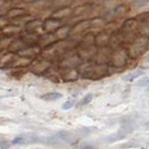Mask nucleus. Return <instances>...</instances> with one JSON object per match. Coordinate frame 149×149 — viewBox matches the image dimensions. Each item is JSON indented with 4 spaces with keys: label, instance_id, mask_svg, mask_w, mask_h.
I'll use <instances>...</instances> for the list:
<instances>
[{
    "label": "nucleus",
    "instance_id": "nucleus-1",
    "mask_svg": "<svg viewBox=\"0 0 149 149\" xmlns=\"http://www.w3.org/2000/svg\"><path fill=\"white\" fill-rule=\"evenodd\" d=\"M78 72L83 78L91 79V80L100 79L110 73L109 68L107 67L106 64H101L97 63L81 64L80 66H78Z\"/></svg>",
    "mask_w": 149,
    "mask_h": 149
},
{
    "label": "nucleus",
    "instance_id": "nucleus-2",
    "mask_svg": "<svg viewBox=\"0 0 149 149\" xmlns=\"http://www.w3.org/2000/svg\"><path fill=\"white\" fill-rule=\"evenodd\" d=\"M72 41H68L65 39H60V41L56 40L52 44L44 48V49L41 51L42 58H45L47 60H50L53 58L59 59L63 54L72 49Z\"/></svg>",
    "mask_w": 149,
    "mask_h": 149
},
{
    "label": "nucleus",
    "instance_id": "nucleus-3",
    "mask_svg": "<svg viewBox=\"0 0 149 149\" xmlns=\"http://www.w3.org/2000/svg\"><path fill=\"white\" fill-rule=\"evenodd\" d=\"M98 48L95 44V36L92 34H86L81 37V41L77 45V52L81 59L90 60L94 57Z\"/></svg>",
    "mask_w": 149,
    "mask_h": 149
},
{
    "label": "nucleus",
    "instance_id": "nucleus-4",
    "mask_svg": "<svg viewBox=\"0 0 149 149\" xmlns=\"http://www.w3.org/2000/svg\"><path fill=\"white\" fill-rule=\"evenodd\" d=\"M118 34L119 36L121 43H123V42L132 43L137 37V34H139L138 22L136 18L129 19V20L126 21L120 29L118 30Z\"/></svg>",
    "mask_w": 149,
    "mask_h": 149
},
{
    "label": "nucleus",
    "instance_id": "nucleus-5",
    "mask_svg": "<svg viewBox=\"0 0 149 149\" xmlns=\"http://www.w3.org/2000/svg\"><path fill=\"white\" fill-rule=\"evenodd\" d=\"M149 50V37L140 36H137L128 49L130 58L138 59Z\"/></svg>",
    "mask_w": 149,
    "mask_h": 149
},
{
    "label": "nucleus",
    "instance_id": "nucleus-6",
    "mask_svg": "<svg viewBox=\"0 0 149 149\" xmlns=\"http://www.w3.org/2000/svg\"><path fill=\"white\" fill-rule=\"evenodd\" d=\"M58 65L62 69H70L82 64V59L79 56L77 49H69L58 59Z\"/></svg>",
    "mask_w": 149,
    "mask_h": 149
},
{
    "label": "nucleus",
    "instance_id": "nucleus-7",
    "mask_svg": "<svg viewBox=\"0 0 149 149\" xmlns=\"http://www.w3.org/2000/svg\"><path fill=\"white\" fill-rule=\"evenodd\" d=\"M128 58H130L128 49L119 46L113 49L110 60V64L113 67L124 66L128 63Z\"/></svg>",
    "mask_w": 149,
    "mask_h": 149
},
{
    "label": "nucleus",
    "instance_id": "nucleus-8",
    "mask_svg": "<svg viewBox=\"0 0 149 149\" xmlns=\"http://www.w3.org/2000/svg\"><path fill=\"white\" fill-rule=\"evenodd\" d=\"M129 11V6L126 4H118L107 12L104 18L108 22H116L122 19Z\"/></svg>",
    "mask_w": 149,
    "mask_h": 149
},
{
    "label": "nucleus",
    "instance_id": "nucleus-9",
    "mask_svg": "<svg viewBox=\"0 0 149 149\" xmlns=\"http://www.w3.org/2000/svg\"><path fill=\"white\" fill-rule=\"evenodd\" d=\"M112 52H113V49L110 46L99 47L94 57L92 58L93 62L101 64H106L107 63H110Z\"/></svg>",
    "mask_w": 149,
    "mask_h": 149
},
{
    "label": "nucleus",
    "instance_id": "nucleus-10",
    "mask_svg": "<svg viewBox=\"0 0 149 149\" xmlns=\"http://www.w3.org/2000/svg\"><path fill=\"white\" fill-rule=\"evenodd\" d=\"M138 32L141 36L149 37V12H142L136 16Z\"/></svg>",
    "mask_w": 149,
    "mask_h": 149
},
{
    "label": "nucleus",
    "instance_id": "nucleus-11",
    "mask_svg": "<svg viewBox=\"0 0 149 149\" xmlns=\"http://www.w3.org/2000/svg\"><path fill=\"white\" fill-rule=\"evenodd\" d=\"M31 66L30 70L33 73L36 74H40V73H45L47 72L50 66V62L49 60L47 59H38V60H33V62L29 65Z\"/></svg>",
    "mask_w": 149,
    "mask_h": 149
},
{
    "label": "nucleus",
    "instance_id": "nucleus-12",
    "mask_svg": "<svg viewBox=\"0 0 149 149\" xmlns=\"http://www.w3.org/2000/svg\"><path fill=\"white\" fill-rule=\"evenodd\" d=\"M91 28V20H81L79 22H77V23L71 28V33L70 35H72L73 36H83L85 32L88 31Z\"/></svg>",
    "mask_w": 149,
    "mask_h": 149
},
{
    "label": "nucleus",
    "instance_id": "nucleus-13",
    "mask_svg": "<svg viewBox=\"0 0 149 149\" xmlns=\"http://www.w3.org/2000/svg\"><path fill=\"white\" fill-rule=\"evenodd\" d=\"M61 26H62V21L51 17L43 22L42 29L47 33H55Z\"/></svg>",
    "mask_w": 149,
    "mask_h": 149
},
{
    "label": "nucleus",
    "instance_id": "nucleus-14",
    "mask_svg": "<svg viewBox=\"0 0 149 149\" xmlns=\"http://www.w3.org/2000/svg\"><path fill=\"white\" fill-rule=\"evenodd\" d=\"M20 37L27 46H33V45H37L40 36L36 32L25 31L24 33H22Z\"/></svg>",
    "mask_w": 149,
    "mask_h": 149
},
{
    "label": "nucleus",
    "instance_id": "nucleus-15",
    "mask_svg": "<svg viewBox=\"0 0 149 149\" xmlns=\"http://www.w3.org/2000/svg\"><path fill=\"white\" fill-rule=\"evenodd\" d=\"M47 8L52 9H59L62 8L70 7L74 3V0H46Z\"/></svg>",
    "mask_w": 149,
    "mask_h": 149
},
{
    "label": "nucleus",
    "instance_id": "nucleus-16",
    "mask_svg": "<svg viewBox=\"0 0 149 149\" xmlns=\"http://www.w3.org/2000/svg\"><path fill=\"white\" fill-rule=\"evenodd\" d=\"M39 52H40V47L38 45H33V46L25 47L24 49H22L19 52H17V54L28 58H34Z\"/></svg>",
    "mask_w": 149,
    "mask_h": 149
},
{
    "label": "nucleus",
    "instance_id": "nucleus-17",
    "mask_svg": "<svg viewBox=\"0 0 149 149\" xmlns=\"http://www.w3.org/2000/svg\"><path fill=\"white\" fill-rule=\"evenodd\" d=\"M72 15H73V10L70 7L55 9V10L51 13V17L58 19V20H61V21H63V19H66L68 17L71 18Z\"/></svg>",
    "mask_w": 149,
    "mask_h": 149
},
{
    "label": "nucleus",
    "instance_id": "nucleus-18",
    "mask_svg": "<svg viewBox=\"0 0 149 149\" xmlns=\"http://www.w3.org/2000/svg\"><path fill=\"white\" fill-rule=\"evenodd\" d=\"M25 47H27V45L23 42V40L21 37H19V38L13 39L10 42V44L7 47L6 49L9 53H14V52H19L21 49H24Z\"/></svg>",
    "mask_w": 149,
    "mask_h": 149
},
{
    "label": "nucleus",
    "instance_id": "nucleus-19",
    "mask_svg": "<svg viewBox=\"0 0 149 149\" xmlns=\"http://www.w3.org/2000/svg\"><path fill=\"white\" fill-rule=\"evenodd\" d=\"M57 39L58 38L56 37L54 33H46L45 35L40 36L37 45L39 47H44V48H46V47H48L49 45L52 44L53 42H55Z\"/></svg>",
    "mask_w": 149,
    "mask_h": 149
},
{
    "label": "nucleus",
    "instance_id": "nucleus-20",
    "mask_svg": "<svg viewBox=\"0 0 149 149\" xmlns=\"http://www.w3.org/2000/svg\"><path fill=\"white\" fill-rule=\"evenodd\" d=\"M2 36H14L15 35L21 33L22 29L21 26L14 24V23H9L6 26H2Z\"/></svg>",
    "mask_w": 149,
    "mask_h": 149
},
{
    "label": "nucleus",
    "instance_id": "nucleus-21",
    "mask_svg": "<svg viewBox=\"0 0 149 149\" xmlns=\"http://www.w3.org/2000/svg\"><path fill=\"white\" fill-rule=\"evenodd\" d=\"M62 78L64 81H74L79 77V72L77 69L70 68V69H63Z\"/></svg>",
    "mask_w": 149,
    "mask_h": 149
},
{
    "label": "nucleus",
    "instance_id": "nucleus-22",
    "mask_svg": "<svg viewBox=\"0 0 149 149\" xmlns=\"http://www.w3.org/2000/svg\"><path fill=\"white\" fill-rule=\"evenodd\" d=\"M126 5L132 8L133 10H141L148 5V0H123Z\"/></svg>",
    "mask_w": 149,
    "mask_h": 149
},
{
    "label": "nucleus",
    "instance_id": "nucleus-23",
    "mask_svg": "<svg viewBox=\"0 0 149 149\" xmlns=\"http://www.w3.org/2000/svg\"><path fill=\"white\" fill-rule=\"evenodd\" d=\"M24 13H26L24 8H22L19 7H14V8L8 9L6 14H5V15H1V16H5L7 19H8V20H11V19H14L18 16H21Z\"/></svg>",
    "mask_w": 149,
    "mask_h": 149
},
{
    "label": "nucleus",
    "instance_id": "nucleus-24",
    "mask_svg": "<svg viewBox=\"0 0 149 149\" xmlns=\"http://www.w3.org/2000/svg\"><path fill=\"white\" fill-rule=\"evenodd\" d=\"M43 25V21L39 20V19H32L30 22H28L24 25L25 31L29 32H36L38 28L42 27Z\"/></svg>",
    "mask_w": 149,
    "mask_h": 149
},
{
    "label": "nucleus",
    "instance_id": "nucleus-25",
    "mask_svg": "<svg viewBox=\"0 0 149 149\" xmlns=\"http://www.w3.org/2000/svg\"><path fill=\"white\" fill-rule=\"evenodd\" d=\"M71 28L72 27L70 25H63V26H61L54 34L58 39H64L65 37H67L70 35V33H71Z\"/></svg>",
    "mask_w": 149,
    "mask_h": 149
},
{
    "label": "nucleus",
    "instance_id": "nucleus-26",
    "mask_svg": "<svg viewBox=\"0 0 149 149\" xmlns=\"http://www.w3.org/2000/svg\"><path fill=\"white\" fill-rule=\"evenodd\" d=\"M62 94L59 92H48L46 94L41 96L42 100H45L47 102H53V101H57L60 98H62Z\"/></svg>",
    "mask_w": 149,
    "mask_h": 149
},
{
    "label": "nucleus",
    "instance_id": "nucleus-27",
    "mask_svg": "<svg viewBox=\"0 0 149 149\" xmlns=\"http://www.w3.org/2000/svg\"><path fill=\"white\" fill-rule=\"evenodd\" d=\"M143 74V71H141V70H136V71H134L132 73H130L129 74H127V76L124 77V79H125V80H128V81H132V80H134V79L140 77Z\"/></svg>",
    "mask_w": 149,
    "mask_h": 149
},
{
    "label": "nucleus",
    "instance_id": "nucleus-28",
    "mask_svg": "<svg viewBox=\"0 0 149 149\" xmlns=\"http://www.w3.org/2000/svg\"><path fill=\"white\" fill-rule=\"evenodd\" d=\"M91 100H92V94H91V93H88V94L85 95L82 98V100L79 102L78 105H80V106L87 105V104H88L91 102Z\"/></svg>",
    "mask_w": 149,
    "mask_h": 149
},
{
    "label": "nucleus",
    "instance_id": "nucleus-29",
    "mask_svg": "<svg viewBox=\"0 0 149 149\" xmlns=\"http://www.w3.org/2000/svg\"><path fill=\"white\" fill-rule=\"evenodd\" d=\"M149 84V77H143L142 79H140V80L136 83V86L138 87H146Z\"/></svg>",
    "mask_w": 149,
    "mask_h": 149
},
{
    "label": "nucleus",
    "instance_id": "nucleus-30",
    "mask_svg": "<svg viewBox=\"0 0 149 149\" xmlns=\"http://www.w3.org/2000/svg\"><path fill=\"white\" fill-rule=\"evenodd\" d=\"M74 100H70V101H67V102H65L64 104L62 105V108L63 110H68L70 108H72V107L74 106Z\"/></svg>",
    "mask_w": 149,
    "mask_h": 149
},
{
    "label": "nucleus",
    "instance_id": "nucleus-31",
    "mask_svg": "<svg viewBox=\"0 0 149 149\" xmlns=\"http://www.w3.org/2000/svg\"><path fill=\"white\" fill-rule=\"evenodd\" d=\"M142 64H143V67H149V51H148L147 55L143 58V62H142Z\"/></svg>",
    "mask_w": 149,
    "mask_h": 149
},
{
    "label": "nucleus",
    "instance_id": "nucleus-32",
    "mask_svg": "<svg viewBox=\"0 0 149 149\" xmlns=\"http://www.w3.org/2000/svg\"><path fill=\"white\" fill-rule=\"evenodd\" d=\"M9 146H10V143H9V142L2 141L1 143H0V148H1V149H8V148H9Z\"/></svg>",
    "mask_w": 149,
    "mask_h": 149
},
{
    "label": "nucleus",
    "instance_id": "nucleus-33",
    "mask_svg": "<svg viewBox=\"0 0 149 149\" xmlns=\"http://www.w3.org/2000/svg\"><path fill=\"white\" fill-rule=\"evenodd\" d=\"M22 141H23V138H22V136H17V137L12 141V143H15V144H17V143H22Z\"/></svg>",
    "mask_w": 149,
    "mask_h": 149
},
{
    "label": "nucleus",
    "instance_id": "nucleus-34",
    "mask_svg": "<svg viewBox=\"0 0 149 149\" xmlns=\"http://www.w3.org/2000/svg\"><path fill=\"white\" fill-rule=\"evenodd\" d=\"M81 149H98V148H96V147H94V146H86L82 147Z\"/></svg>",
    "mask_w": 149,
    "mask_h": 149
},
{
    "label": "nucleus",
    "instance_id": "nucleus-35",
    "mask_svg": "<svg viewBox=\"0 0 149 149\" xmlns=\"http://www.w3.org/2000/svg\"><path fill=\"white\" fill-rule=\"evenodd\" d=\"M87 1H90V0H74V2H77V3H85Z\"/></svg>",
    "mask_w": 149,
    "mask_h": 149
},
{
    "label": "nucleus",
    "instance_id": "nucleus-36",
    "mask_svg": "<svg viewBox=\"0 0 149 149\" xmlns=\"http://www.w3.org/2000/svg\"></svg>",
    "mask_w": 149,
    "mask_h": 149
}]
</instances>
